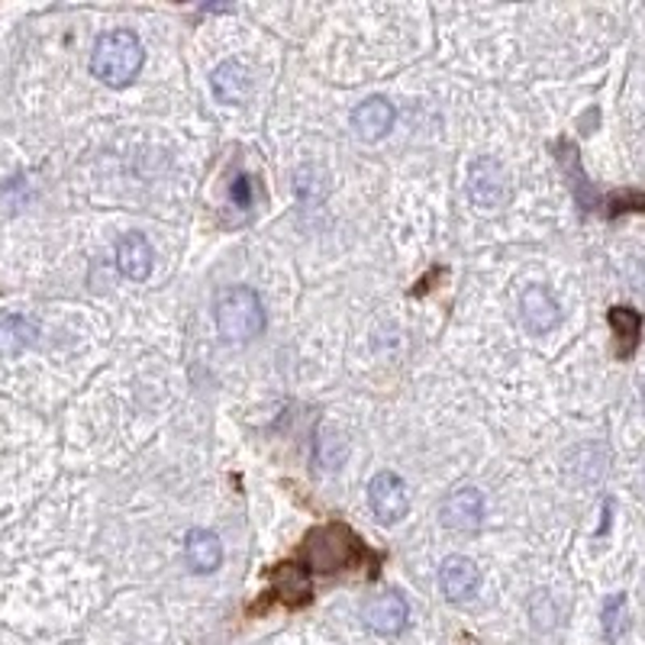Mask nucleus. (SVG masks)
<instances>
[{
  "instance_id": "1",
  "label": "nucleus",
  "mask_w": 645,
  "mask_h": 645,
  "mask_svg": "<svg viewBox=\"0 0 645 645\" xmlns=\"http://www.w3.org/2000/svg\"><path fill=\"white\" fill-rule=\"evenodd\" d=\"M143 62H146L143 43L130 30L103 33L98 43H94V52H91V71H94V78L103 81L107 88H126V85H133L136 75L143 71Z\"/></svg>"
},
{
  "instance_id": "2",
  "label": "nucleus",
  "mask_w": 645,
  "mask_h": 645,
  "mask_svg": "<svg viewBox=\"0 0 645 645\" xmlns=\"http://www.w3.org/2000/svg\"><path fill=\"white\" fill-rule=\"evenodd\" d=\"M213 320L226 343H248L265 330V307L252 288H223L213 300Z\"/></svg>"
},
{
  "instance_id": "3",
  "label": "nucleus",
  "mask_w": 645,
  "mask_h": 645,
  "mask_svg": "<svg viewBox=\"0 0 645 645\" xmlns=\"http://www.w3.org/2000/svg\"><path fill=\"white\" fill-rule=\"evenodd\" d=\"M303 558L310 565V571L336 575V571H346L352 565H358L365 558V548L348 526L330 523V526H320L307 536Z\"/></svg>"
},
{
  "instance_id": "4",
  "label": "nucleus",
  "mask_w": 645,
  "mask_h": 645,
  "mask_svg": "<svg viewBox=\"0 0 645 645\" xmlns=\"http://www.w3.org/2000/svg\"><path fill=\"white\" fill-rule=\"evenodd\" d=\"M468 198L481 210H494V207H503L510 200V175L497 158L481 155L478 162H471V168H468Z\"/></svg>"
},
{
  "instance_id": "5",
  "label": "nucleus",
  "mask_w": 645,
  "mask_h": 645,
  "mask_svg": "<svg viewBox=\"0 0 645 645\" xmlns=\"http://www.w3.org/2000/svg\"><path fill=\"white\" fill-rule=\"evenodd\" d=\"M368 503H371V513L381 523H398V520L407 516V510H410V491H407V485H403L400 475L381 471L368 485Z\"/></svg>"
},
{
  "instance_id": "6",
  "label": "nucleus",
  "mask_w": 645,
  "mask_h": 645,
  "mask_svg": "<svg viewBox=\"0 0 645 645\" xmlns=\"http://www.w3.org/2000/svg\"><path fill=\"white\" fill-rule=\"evenodd\" d=\"M362 620L378 636H398L410 620V607L398 591H385V594L368 597L362 603Z\"/></svg>"
},
{
  "instance_id": "7",
  "label": "nucleus",
  "mask_w": 645,
  "mask_h": 645,
  "mask_svg": "<svg viewBox=\"0 0 645 645\" xmlns=\"http://www.w3.org/2000/svg\"><path fill=\"white\" fill-rule=\"evenodd\" d=\"M440 516H443V526L455 533H475L485 523V494L478 488H458L446 497Z\"/></svg>"
},
{
  "instance_id": "8",
  "label": "nucleus",
  "mask_w": 645,
  "mask_h": 645,
  "mask_svg": "<svg viewBox=\"0 0 645 645\" xmlns=\"http://www.w3.org/2000/svg\"><path fill=\"white\" fill-rule=\"evenodd\" d=\"M440 588L452 603H465L478 594L481 588V571L471 558L465 555H448L443 561V571H440Z\"/></svg>"
},
{
  "instance_id": "9",
  "label": "nucleus",
  "mask_w": 645,
  "mask_h": 645,
  "mask_svg": "<svg viewBox=\"0 0 645 645\" xmlns=\"http://www.w3.org/2000/svg\"><path fill=\"white\" fill-rule=\"evenodd\" d=\"M520 316H523V326L530 333L543 336V333L555 330L561 323V307L543 285H530L520 298Z\"/></svg>"
},
{
  "instance_id": "10",
  "label": "nucleus",
  "mask_w": 645,
  "mask_h": 645,
  "mask_svg": "<svg viewBox=\"0 0 645 645\" xmlns=\"http://www.w3.org/2000/svg\"><path fill=\"white\" fill-rule=\"evenodd\" d=\"M352 126L358 133V140L365 143H378L391 133L394 126V107L385 98H368L362 100L352 113Z\"/></svg>"
},
{
  "instance_id": "11",
  "label": "nucleus",
  "mask_w": 645,
  "mask_h": 645,
  "mask_svg": "<svg viewBox=\"0 0 645 645\" xmlns=\"http://www.w3.org/2000/svg\"><path fill=\"white\" fill-rule=\"evenodd\" d=\"M152 246L143 233H126L116 246V268L130 281H146L152 275Z\"/></svg>"
},
{
  "instance_id": "12",
  "label": "nucleus",
  "mask_w": 645,
  "mask_h": 645,
  "mask_svg": "<svg viewBox=\"0 0 645 645\" xmlns=\"http://www.w3.org/2000/svg\"><path fill=\"white\" fill-rule=\"evenodd\" d=\"M210 88H213L220 103H240L252 91V75H248L243 62H223V65H216V71L210 78Z\"/></svg>"
},
{
  "instance_id": "13",
  "label": "nucleus",
  "mask_w": 645,
  "mask_h": 645,
  "mask_svg": "<svg viewBox=\"0 0 645 645\" xmlns=\"http://www.w3.org/2000/svg\"><path fill=\"white\" fill-rule=\"evenodd\" d=\"M185 555H188V565L198 571V575H210L220 568L223 561V543L216 533L210 530H191L188 540H185Z\"/></svg>"
},
{
  "instance_id": "14",
  "label": "nucleus",
  "mask_w": 645,
  "mask_h": 645,
  "mask_svg": "<svg viewBox=\"0 0 645 645\" xmlns=\"http://www.w3.org/2000/svg\"><path fill=\"white\" fill-rule=\"evenodd\" d=\"M610 330L616 336V355L630 358L640 348V336H643V313L633 307H613L610 310Z\"/></svg>"
},
{
  "instance_id": "15",
  "label": "nucleus",
  "mask_w": 645,
  "mask_h": 645,
  "mask_svg": "<svg viewBox=\"0 0 645 645\" xmlns=\"http://www.w3.org/2000/svg\"><path fill=\"white\" fill-rule=\"evenodd\" d=\"M36 343V323L20 313L0 316V355H16Z\"/></svg>"
},
{
  "instance_id": "16",
  "label": "nucleus",
  "mask_w": 645,
  "mask_h": 645,
  "mask_svg": "<svg viewBox=\"0 0 645 645\" xmlns=\"http://www.w3.org/2000/svg\"><path fill=\"white\" fill-rule=\"evenodd\" d=\"M271 581H275V594H281V600L291 607L310 600V578L300 571V565H278Z\"/></svg>"
},
{
  "instance_id": "17",
  "label": "nucleus",
  "mask_w": 645,
  "mask_h": 645,
  "mask_svg": "<svg viewBox=\"0 0 645 645\" xmlns=\"http://www.w3.org/2000/svg\"><path fill=\"white\" fill-rule=\"evenodd\" d=\"M600 623H603V636L610 643H616L630 630V603H626V594L607 597V603L600 610Z\"/></svg>"
},
{
  "instance_id": "18",
  "label": "nucleus",
  "mask_w": 645,
  "mask_h": 645,
  "mask_svg": "<svg viewBox=\"0 0 645 645\" xmlns=\"http://www.w3.org/2000/svg\"><path fill=\"white\" fill-rule=\"evenodd\" d=\"M558 149L565 152L561 155V168L568 171V178H571V188H575V198L581 200L585 207H591L594 203V191H591V185H588V178L581 175V165H578V149H571L568 143H561Z\"/></svg>"
},
{
  "instance_id": "19",
  "label": "nucleus",
  "mask_w": 645,
  "mask_h": 645,
  "mask_svg": "<svg viewBox=\"0 0 645 645\" xmlns=\"http://www.w3.org/2000/svg\"><path fill=\"white\" fill-rule=\"evenodd\" d=\"M626 210H645V194H636V191H620V194H613L610 198V216H620V213H626Z\"/></svg>"
},
{
  "instance_id": "20",
  "label": "nucleus",
  "mask_w": 645,
  "mask_h": 645,
  "mask_svg": "<svg viewBox=\"0 0 645 645\" xmlns=\"http://www.w3.org/2000/svg\"><path fill=\"white\" fill-rule=\"evenodd\" d=\"M230 200H233L240 210H248V207H252V178L240 175V178L233 181V188H230Z\"/></svg>"
}]
</instances>
